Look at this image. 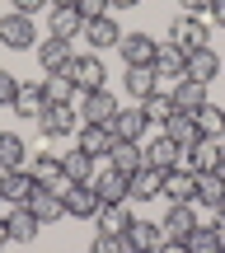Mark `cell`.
Segmentation results:
<instances>
[{
  "instance_id": "cell-10",
  "label": "cell",
  "mask_w": 225,
  "mask_h": 253,
  "mask_svg": "<svg viewBox=\"0 0 225 253\" xmlns=\"http://www.w3.org/2000/svg\"><path fill=\"white\" fill-rule=\"evenodd\" d=\"M122 239H127V253H160L164 225H155V220H132Z\"/></svg>"
},
{
  "instance_id": "cell-31",
  "label": "cell",
  "mask_w": 225,
  "mask_h": 253,
  "mask_svg": "<svg viewBox=\"0 0 225 253\" xmlns=\"http://www.w3.org/2000/svg\"><path fill=\"white\" fill-rule=\"evenodd\" d=\"M61 173H66L71 183H94V160L80 150V145H75V150L61 155Z\"/></svg>"
},
{
  "instance_id": "cell-42",
  "label": "cell",
  "mask_w": 225,
  "mask_h": 253,
  "mask_svg": "<svg viewBox=\"0 0 225 253\" xmlns=\"http://www.w3.org/2000/svg\"><path fill=\"white\" fill-rule=\"evenodd\" d=\"M179 5H183V14H207V9H211V0H179Z\"/></svg>"
},
{
  "instance_id": "cell-13",
  "label": "cell",
  "mask_w": 225,
  "mask_h": 253,
  "mask_svg": "<svg viewBox=\"0 0 225 253\" xmlns=\"http://www.w3.org/2000/svg\"><path fill=\"white\" fill-rule=\"evenodd\" d=\"M9 108H14L24 122H38V118H43V108H47L43 80H19V94H14V103H9Z\"/></svg>"
},
{
  "instance_id": "cell-50",
  "label": "cell",
  "mask_w": 225,
  "mask_h": 253,
  "mask_svg": "<svg viewBox=\"0 0 225 253\" xmlns=\"http://www.w3.org/2000/svg\"><path fill=\"white\" fill-rule=\"evenodd\" d=\"M221 173H225V141H221Z\"/></svg>"
},
{
  "instance_id": "cell-14",
  "label": "cell",
  "mask_w": 225,
  "mask_h": 253,
  "mask_svg": "<svg viewBox=\"0 0 225 253\" xmlns=\"http://www.w3.org/2000/svg\"><path fill=\"white\" fill-rule=\"evenodd\" d=\"M71 56H75V42H61V38H43L38 42V66L47 75H61L71 66Z\"/></svg>"
},
{
  "instance_id": "cell-41",
  "label": "cell",
  "mask_w": 225,
  "mask_h": 253,
  "mask_svg": "<svg viewBox=\"0 0 225 253\" xmlns=\"http://www.w3.org/2000/svg\"><path fill=\"white\" fill-rule=\"evenodd\" d=\"M14 94H19V80L0 66V103H14Z\"/></svg>"
},
{
  "instance_id": "cell-36",
  "label": "cell",
  "mask_w": 225,
  "mask_h": 253,
  "mask_svg": "<svg viewBox=\"0 0 225 253\" xmlns=\"http://www.w3.org/2000/svg\"><path fill=\"white\" fill-rule=\"evenodd\" d=\"M197 126H202L207 141H225V108H216V103L197 108Z\"/></svg>"
},
{
  "instance_id": "cell-18",
  "label": "cell",
  "mask_w": 225,
  "mask_h": 253,
  "mask_svg": "<svg viewBox=\"0 0 225 253\" xmlns=\"http://www.w3.org/2000/svg\"><path fill=\"white\" fill-rule=\"evenodd\" d=\"M33 188H38V178L28 169H9L5 178H0V197L9 202V207H28V197H33Z\"/></svg>"
},
{
  "instance_id": "cell-44",
  "label": "cell",
  "mask_w": 225,
  "mask_h": 253,
  "mask_svg": "<svg viewBox=\"0 0 225 253\" xmlns=\"http://www.w3.org/2000/svg\"><path fill=\"white\" fill-rule=\"evenodd\" d=\"M43 5H47V0H14V9H19V14H38Z\"/></svg>"
},
{
  "instance_id": "cell-29",
  "label": "cell",
  "mask_w": 225,
  "mask_h": 253,
  "mask_svg": "<svg viewBox=\"0 0 225 253\" xmlns=\"http://www.w3.org/2000/svg\"><path fill=\"white\" fill-rule=\"evenodd\" d=\"M47 28H52L47 38H61V42H75V38H85V19L75 14V9H52V14H47Z\"/></svg>"
},
{
  "instance_id": "cell-17",
  "label": "cell",
  "mask_w": 225,
  "mask_h": 253,
  "mask_svg": "<svg viewBox=\"0 0 225 253\" xmlns=\"http://www.w3.org/2000/svg\"><path fill=\"white\" fill-rule=\"evenodd\" d=\"M179 169H188V173H207V169H221V141H207V136H202V141L192 145V150H183Z\"/></svg>"
},
{
  "instance_id": "cell-37",
  "label": "cell",
  "mask_w": 225,
  "mask_h": 253,
  "mask_svg": "<svg viewBox=\"0 0 225 253\" xmlns=\"http://www.w3.org/2000/svg\"><path fill=\"white\" fill-rule=\"evenodd\" d=\"M183 244H188V253H221V235H216L211 225H197Z\"/></svg>"
},
{
  "instance_id": "cell-40",
  "label": "cell",
  "mask_w": 225,
  "mask_h": 253,
  "mask_svg": "<svg viewBox=\"0 0 225 253\" xmlns=\"http://www.w3.org/2000/svg\"><path fill=\"white\" fill-rule=\"evenodd\" d=\"M75 14L90 24V19H103L108 14V0H75Z\"/></svg>"
},
{
  "instance_id": "cell-24",
  "label": "cell",
  "mask_w": 225,
  "mask_h": 253,
  "mask_svg": "<svg viewBox=\"0 0 225 253\" xmlns=\"http://www.w3.org/2000/svg\"><path fill=\"white\" fill-rule=\"evenodd\" d=\"M132 211H127V202H103L99 216H94V225H99V235H127V225H132Z\"/></svg>"
},
{
  "instance_id": "cell-46",
  "label": "cell",
  "mask_w": 225,
  "mask_h": 253,
  "mask_svg": "<svg viewBox=\"0 0 225 253\" xmlns=\"http://www.w3.org/2000/svg\"><path fill=\"white\" fill-rule=\"evenodd\" d=\"M141 0H108V14H117V9H136Z\"/></svg>"
},
{
  "instance_id": "cell-38",
  "label": "cell",
  "mask_w": 225,
  "mask_h": 253,
  "mask_svg": "<svg viewBox=\"0 0 225 253\" xmlns=\"http://www.w3.org/2000/svg\"><path fill=\"white\" fill-rule=\"evenodd\" d=\"M24 169L33 173L38 183H47V178H56V173H61V155H38V160H28Z\"/></svg>"
},
{
  "instance_id": "cell-26",
  "label": "cell",
  "mask_w": 225,
  "mask_h": 253,
  "mask_svg": "<svg viewBox=\"0 0 225 253\" xmlns=\"http://www.w3.org/2000/svg\"><path fill=\"white\" fill-rule=\"evenodd\" d=\"M108 164H113L117 173H127V178H132V173L145 164V150H141V141H113V150H108Z\"/></svg>"
},
{
  "instance_id": "cell-20",
  "label": "cell",
  "mask_w": 225,
  "mask_h": 253,
  "mask_svg": "<svg viewBox=\"0 0 225 253\" xmlns=\"http://www.w3.org/2000/svg\"><path fill=\"white\" fill-rule=\"evenodd\" d=\"M5 230H9V244H33L43 225H38V216L28 207H9L5 211Z\"/></svg>"
},
{
  "instance_id": "cell-49",
  "label": "cell",
  "mask_w": 225,
  "mask_h": 253,
  "mask_svg": "<svg viewBox=\"0 0 225 253\" xmlns=\"http://www.w3.org/2000/svg\"><path fill=\"white\" fill-rule=\"evenodd\" d=\"M9 244V230H5V216H0V249Z\"/></svg>"
},
{
  "instance_id": "cell-19",
  "label": "cell",
  "mask_w": 225,
  "mask_h": 253,
  "mask_svg": "<svg viewBox=\"0 0 225 253\" xmlns=\"http://www.w3.org/2000/svg\"><path fill=\"white\" fill-rule=\"evenodd\" d=\"M75 145H80L90 160H108V150H113V126H90V122H80Z\"/></svg>"
},
{
  "instance_id": "cell-15",
  "label": "cell",
  "mask_w": 225,
  "mask_h": 253,
  "mask_svg": "<svg viewBox=\"0 0 225 253\" xmlns=\"http://www.w3.org/2000/svg\"><path fill=\"white\" fill-rule=\"evenodd\" d=\"M28 211L38 216V225H56V220H66V202L56 197L52 188H43V183H38L33 197H28Z\"/></svg>"
},
{
  "instance_id": "cell-33",
  "label": "cell",
  "mask_w": 225,
  "mask_h": 253,
  "mask_svg": "<svg viewBox=\"0 0 225 253\" xmlns=\"http://www.w3.org/2000/svg\"><path fill=\"white\" fill-rule=\"evenodd\" d=\"M24 164H28V145H24V136L0 131V169H24Z\"/></svg>"
},
{
  "instance_id": "cell-53",
  "label": "cell",
  "mask_w": 225,
  "mask_h": 253,
  "mask_svg": "<svg viewBox=\"0 0 225 253\" xmlns=\"http://www.w3.org/2000/svg\"><path fill=\"white\" fill-rule=\"evenodd\" d=\"M0 253H5V249H0Z\"/></svg>"
},
{
  "instance_id": "cell-6",
  "label": "cell",
  "mask_w": 225,
  "mask_h": 253,
  "mask_svg": "<svg viewBox=\"0 0 225 253\" xmlns=\"http://www.w3.org/2000/svg\"><path fill=\"white\" fill-rule=\"evenodd\" d=\"M192 207H225V173L207 169V173H192Z\"/></svg>"
},
{
  "instance_id": "cell-45",
  "label": "cell",
  "mask_w": 225,
  "mask_h": 253,
  "mask_svg": "<svg viewBox=\"0 0 225 253\" xmlns=\"http://www.w3.org/2000/svg\"><path fill=\"white\" fill-rule=\"evenodd\" d=\"M160 253H188V244H183V239H164Z\"/></svg>"
},
{
  "instance_id": "cell-3",
  "label": "cell",
  "mask_w": 225,
  "mask_h": 253,
  "mask_svg": "<svg viewBox=\"0 0 225 253\" xmlns=\"http://www.w3.org/2000/svg\"><path fill=\"white\" fill-rule=\"evenodd\" d=\"M0 47H9V52H28V47H38V24L33 14H0Z\"/></svg>"
},
{
  "instance_id": "cell-27",
  "label": "cell",
  "mask_w": 225,
  "mask_h": 253,
  "mask_svg": "<svg viewBox=\"0 0 225 253\" xmlns=\"http://www.w3.org/2000/svg\"><path fill=\"white\" fill-rule=\"evenodd\" d=\"M122 89L132 94V99H150V94L160 89V75H155L150 66H127L122 71Z\"/></svg>"
},
{
  "instance_id": "cell-21",
  "label": "cell",
  "mask_w": 225,
  "mask_h": 253,
  "mask_svg": "<svg viewBox=\"0 0 225 253\" xmlns=\"http://www.w3.org/2000/svg\"><path fill=\"white\" fill-rule=\"evenodd\" d=\"M85 42H90L94 52H108V47H117V42H122V28H117V14L90 19V24H85Z\"/></svg>"
},
{
  "instance_id": "cell-16",
  "label": "cell",
  "mask_w": 225,
  "mask_h": 253,
  "mask_svg": "<svg viewBox=\"0 0 225 253\" xmlns=\"http://www.w3.org/2000/svg\"><path fill=\"white\" fill-rule=\"evenodd\" d=\"M150 71L160 75V80H183L188 75V52H179L174 42H160V52H155V61H150Z\"/></svg>"
},
{
  "instance_id": "cell-7",
  "label": "cell",
  "mask_w": 225,
  "mask_h": 253,
  "mask_svg": "<svg viewBox=\"0 0 225 253\" xmlns=\"http://www.w3.org/2000/svg\"><path fill=\"white\" fill-rule=\"evenodd\" d=\"M160 225H164V239H188L202 220H197V207H192V202H169Z\"/></svg>"
},
{
  "instance_id": "cell-28",
  "label": "cell",
  "mask_w": 225,
  "mask_h": 253,
  "mask_svg": "<svg viewBox=\"0 0 225 253\" xmlns=\"http://www.w3.org/2000/svg\"><path fill=\"white\" fill-rule=\"evenodd\" d=\"M179 160H183V150L164 131L150 136V145H145V164H150V169H179Z\"/></svg>"
},
{
  "instance_id": "cell-5",
  "label": "cell",
  "mask_w": 225,
  "mask_h": 253,
  "mask_svg": "<svg viewBox=\"0 0 225 253\" xmlns=\"http://www.w3.org/2000/svg\"><path fill=\"white\" fill-rule=\"evenodd\" d=\"M80 113H75V103H47L43 118H38V131L43 136H75L80 131Z\"/></svg>"
},
{
  "instance_id": "cell-1",
  "label": "cell",
  "mask_w": 225,
  "mask_h": 253,
  "mask_svg": "<svg viewBox=\"0 0 225 253\" xmlns=\"http://www.w3.org/2000/svg\"><path fill=\"white\" fill-rule=\"evenodd\" d=\"M61 75H71L80 94H90V89H108V66H103L99 52H80V56H71V66H66Z\"/></svg>"
},
{
  "instance_id": "cell-48",
  "label": "cell",
  "mask_w": 225,
  "mask_h": 253,
  "mask_svg": "<svg viewBox=\"0 0 225 253\" xmlns=\"http://www.w3.org/2000/svg\"><path fill=\"white\" fill-rule=\"evenodd\" d=\"M52 9H75V0H47Z\"/></svg>"
},
{
  "instance_id": "cell-39",
  "label": "cell",
  "mask_w": 225,
  "mask_h": 253,
  "mask_svg": "<svg viewBox=\"0 0 225 253\" xmlns=\"http://www.w3.org/2000/svg\"><path fill=\"white\" fill-rule=\"evenodd\" d=\"M90 253H127V239L122 235H94L90 239Z\"/></svg>"
},
{
  "instance_id": "cell-35",
  "label": "cell",
  "mask_w": 225,
  "mask_h": 253,
  "mask_svg": "<svg viewBox=\"0 0 225 253\" xmlns=\"http://www.w3.org/2000/svg\"><path fill=\"white\" fill-rule=\"evenodd\" d=\"M75 94H80V89H75L71 75H47V80H43V99L47 103H75Z\"/></svg>"
},
{
  "instance_id": "cell-4",
  "label": "cell",
  "mask_w": 225,
  "mask_h": 253,
  "mask_svg": "<svg viewBox=\"0 0 225 253\" xmlns=\"http://www.w3.org/2000/svg\"><path fill=\"white\" fill-rule=\"evenodd\" d=\"M117 94H108V89H90V94H80V122H90V126H108L113 118H117Z\"/></svg>"
},
{
  "instance_id": "cell-12",
  "label": "cell",
  "mask_w": 225,
  "mask_h": 253,
  "mask_svg": "<svg viewBox=\"0 0 225 253\" xmlns=\"http://www.w3.org/2000/svg\"><path fill=\"white\" fill-rule=\"evenodd\" d=\"M160 131L169 136V141L179 145V150H192V145L202 141V126H197V113H179V108H174V118L164 122Z\"/></svg>"
},
{
  "instance_id": "cell-51",
  "label": "cell",
  "mask_w": 225,
  "mask_h": 253,
  "mask_svg": "<svg viewBox=\"0 0 225 253\" xmlns=\"http://www.w3.org/2000/svg\"><path fill=\"white\" fill-rule=\"evenodd\" d=\"M221 253H225V239H221Z\"/></svg>"
},
{
  "instance_id": "cell-47",
  "label": "cell",
  "mask_w": 225,
  "mask_h": 253,
  "mask_svg": "<svg viewBox=\"0 0 225 253\" xmlns=\"http://www.w3.org/2000/svg\"><path fill=\"white\" fill-rule=\"evenodd\" d=\"M211 230H216V235L225 239V207H216V220H211Z\"/></svg>"
},
{
  "instance_id": "cell-32",
  "label": "cell",
  "mask_w": 225,
  "mask_h": 253,
  "mask_svg": "<svg viewBox=\"0 0 225 253\" xmlns=\"http://www.w3.org/2000/svg\"><path fill=\"white\" fill-rule=\"evenodd\" d=\"M160 197H164V202H192V173H188V169H164Z\"/></svg>"
},
{
  "instance_id": "cell-30",
  "label": "cell",
  "mask_w": 225,
  "mask_h": 253,
  "mask_svg": "<svg viewBox=\"0 0 225 253\" xmlns=\"http://www.w3.org/2000/svg\"><path fill=\"white\" fill-rule=\"evenodd\" d=\"M160 188H164V169L141 164V169L132 173V202H150V197H160Z\"/></svg>"
},
{
  "instance_id": "cell-34",
  "label": "cell",
  "mask_w": 225,
  "mask_h": 253,
  "mask_svg": "<svg viewBox=\"0 0 225 253\" xmlns=\"http://www.w3.org/2000/svg\"><path fill=\"white\" fill-rule=\"evenodd\" d=\"M141 113H145V122L150 126H164L174 118V99H169V89H155L150 99H141Z\"/></svg>"
},
{
  "instance_id": "cell-9",
  "label": "cell",
  "mask_w": 225,
  "mask_h": 253,
  "mask_svg": "<svg viewBox=\"0 0 225 253\" xmlns=\"http://www.w3.org/2000/svg\"><path fill=\"white\" fill-rule=\"evenodd\" d=\"M90 188L99 192V202H132V178H127V173H117L113 164H103V169L94 173Z\"/></svg>"
},
{
  "instance_id": "cell-43",
  "label": "cell",
  "mask_w": 225,
  "mask_h": 253,
  "mask_svg": "<svg viewBox=\"0 0 225 253\" xmlns=\"http://www.w3.org/2000/svg\"><path fill=\"white\" fill-rule=\"evenodd\" d=\"M207 24H216V28H225V0H211V9H207Z\"/></svg>"
},
{
  "instance_id": "cell-25",
  "label": "cell",
  "mask_w": 225,
  "mask_h": 253,
  "mask_svg": "<svg viewBox=\"0 0 225 253\" xmlns=\"http://www.w3.org/2000/svg\"><path fill=\"white\" fill-rule=\"evenodd\" d=\"M216 75H221V52H211V47H197V52H188V80L211 84Z\"/></svg>"
},
{
  "instance_id": "cell-11",
  "label": "cell",
  "mask_w": 225,
  "mask_h": 253,
  "mask_svg": "<svg viewBox=\"0 0 225 253\" xmlns=\"http://www.w3.org/2000/svg\"><path fill=\"white\" fill-rule=\"evenodd\" d=\"M61 202H66V216H75V220H94V216H99V207H103L99 192H94L90 183H71Z\"/></svg>"
},
{
  "instance_id": "cell-23",
  "label": "cell",
  "mask_w": 225,
  "mask_h": 253,
  "mask_svg": "<svg viewBox=\"0 0 225 253\" xmlns=\"http://www.w3.org/2000/svg\"><path fill=\"white\" fill-rule=\"evenodd\" d=\"M169 99H174V108L179 113H197V108H207V84H197V80H188V75H183V80H174V89H169Z\"/></svg>"
},
{
  "instance_id": "cell-8",
  "label": "cell",
  "mask_w": 225,
  "mask_h": 253,
  "mask_svg": "<svg viewBox=\"0 0 225 253\" xmlns=\"http://www.w3.org/2000/svg\"><path fill=\"white\" fill-rule=\"evenodd\" d=\"M155 52H160V42H155L150 33H122V42H117V56H122V66H150Z\"/></svg>"
},
{
  "instance_id": "cell-22",
  "label": "cell",
  "mask_w": 225,
  "mask_h": 253,
  "mask_svg": "<svg viewBox=\"0 0 225 253\" xmlns=\"http://www.w3.org/2000/svg\"><path fill=\"white\" fill-rule=\"evenodd\" d=\"M108 126H113V141H141V136L150 131V122H145L141 103H136V108H117V118H113Z\"/></svg>"
},
{
  "instance_id": "cell-52",
  "label": "cell",
  "mask_w": 225,
  "mask_h": 253,
  "mask_svg": "<svg viewBox=\"0 0 225 253\" xmlns=\"http://www.w3.org/2000/svg\"><path fill=\"white\" fill-rule=\"evenodd\" d=\"M0 202H5V197H0Z\"/></svg>"
},
{
  "instance_id": "cell-2",
  "label": "cell",
  "mask_w": 225,
  "mask_h": 253,
  "mask_svg": "<svg viewBox=\"0 0 225 253\" xmlns=\"http://www.w3.org/2000/svg\"><path fill=\"white\" fill-rule=\"evenodd\" d=\"M169 42L179 47V52H197V47H211V24L197 14H174L169 24Z\"/></svg>"
}]
</instances>
